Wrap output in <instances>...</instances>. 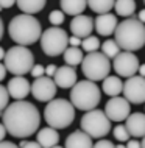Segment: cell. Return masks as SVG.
I'll list each match as a JSON object with an SVG mask.
<instances>
[{"label":"cell","mask_w":145,"mask_h":148,"mask_svg":"<svg viewBox=\"0 0 145 148\" xmlns=\"http://www.w3.org/2000/svg\"><path fill=\"white\" fill-rule=\"evenodd\" d=\"M2 120L8 134L16 139H28L41 125V114L33 103L16 100L5 108Z\"/></svg>","instance_id":"obj_1"},{"label":"cell","mask_w":145,"mask_h":148,"mask_svg":"<svg viewBox=\"0 0 145 148\" xmlns=\"http://www.w3.org/2000/svg\"><path fill=\"white\" fill-rule=\"evenodd\" d=\"M8 34L19 45H31L41 39L42 25L33 14H17L8 23Z\"/></svg>","instance_id":"obj_2"},{"label":"cell","mask_w":145,"mask_h":148,"mask_svg":"<svg viewBox=\"0 0 145 148\" xmlns=\"http://www.w3.org/2000/svg\"><path fill=\"white\" fill-rule=\"evenodd\" d=\"M114 36L122 50L136 51L145 45V25L137 17L131 16L119 23Z\"/></svg>","instance_id":"obj_3"},{"label":"cell","mask_w":145,"mask_h":148,"mask_svg":"<svg viewBox=\"0 0 145 148\" xmlns=\"http://www.w3.org/2000/svg\"><path fill=\"white\" fill-rule=\"evenodd\" d=\"M44 119L47 125L56 130H64L70 126L75 120V106L66 98H53L47 101V106L44 109Z\"/></svg>","instance_id":"obj_4"},{"label":"cell","mask_w":145,"mask_h":148,"mask_svg":"<svg viewBox=\"0 0 145 148\" xmlns=\"http://www.w3.org/2000/svg\"><path fill=\"white\" fill-rule=\"evenodd\" d=\"M100 98H102V92L92 79L76 81L70 87V101L80 111H91L97 108Z\"/></svg>","instance_id":"obj_5"},{"label":"cell","mask_w":145,"mask_h":148,"mask_svg":"<svg viewBox=\"0 0 145 148\" xmlns=\"http://www.w3.org/2000/svg\"><path fill=\"white\" fill-rule=\"evenodd\" d=\"M3 64L6 66V70L13 75H23L30 73L34 66V55L31 53L27 45H14L6 50L5 58H3Z\"/></svg>","instance_id":"obj_6"},{"label":"cell","mask_w":145,"mask_h":148,"mask_svg":"<svg viewBox=\"0 0 145 148\" xmlns=\"http://www.w3.org/2000/svg\"><path fill=\"white\" fill-rule=\"evenodd\" d=\"M81 70L84 77L92 81L104 79L111 72V61L103 51H91L83 58Z\"/></svg>","instance_id":"obj_7"},{"label":"cell","mask_w":145,"mask_h":148,"mask_svg":"<svg viewBox=\"0 0 145 148\" xmlns=\"http://www.w3.org/2000/svg\"><path fill=\"white\" fill-rule=\"evenodd\" d=\"M80 126L92 139H102L104 136H108V133L111 131V120L104 111L94 108L91 111H86V114L81 117Z\"/></svg>","instance_id":"obj_8"},{"label":"cell","mask_w":145,"mask_h":148,"mask_svg":"<svg viewBox=\"0 0 145 148\" xmlns=\"http://www.w3.org/2000/svg\"><path fill=\"white\" fill-rule=\"evenodd\" d=\"M41 49L47 56H59L69 45V36L59 27H50L41 34Z\"/></svg>","instance_id":"obj_9"},{"label":"cell","mask_w":145,"mask_h":148,"mask_svg":"<svg viewBox=\"0 0 145 148\" xmlns=\"http://www.w3.org/2000/svg\"><path fill=\"white\" fill-rule=\"evenodd\" d=\"M112 69L119 77L130 78L136 72H139V59L133 51H120L112 61Z\"/></svg>","instance_id":"obj_10"},{"label":"cell","mask_w":145,"mask_h":148,"mask_svg":"<svg viewBox=\"0 0 145 148\" xmlns=\"http://www.w3.org/2000/svg\"><path fill=\"white\" fill-rule=\"evenodd\" d=\"M123 95L130 103H145V77H130L123 83Z\"/></svg>","instance_id":"obj_11"},{"label":"cell","mask_w":145,"mask_h":148,"mask_svg":"<svg viewBox=\"0 0 145 148\" xmlns=\"http://www.w3.org/2000/svg\"><path fill=\"white\" fill-rule=\"evenodd\" d=\"M58 86H56L55 79H52V77H39L34 78L33 84H31V94L38 101H50L55 98Z\"/></svg>","instance_id":"obj_12"},{"label":"cell","mask_w":145,"mask_h":148,"mask_svg":"<svg viewBox=\"0 0 145 148\" xmlns=\"http://www.w3.org/2000/svg\"><path fill=\"white\" fill-rule=\"evenodd\" d=\"M104 112L109 117L111 122H122V120H126V117L131 112L130 108V101H128L125 97H120V95H115V97H111L109 101H106V106H104Z\"/></svg>","instance_id":"obj_13"},{"label":"cell","mask_w":145,"mask_h":148,"mask_svg":"<svg viewBox=\"0 0 145 148\" xmlns=\"http://www.w3.org/2000/svg\"><path fill=\"white\" fill-rule=\"evenodd\" d=\"M6 89H8V94H10L11 98H14V100H25L27 95L31 92V84L28 83V79L25 77L14 75V77L8 81Z\"/></svg>","instance_id":"obj_14"},{"label":"cell","mask_w":145,"mask_h":148,"mask_svg":"<svg viewBox=\"0 0 145 148\" xmlns=\"http://www.w3.org/2000/svg\"><path fill=\"white\" fill-rule=\"evenodd\" d=\"M92 30H94V19L89 17V16L84 14H78L74 16L70 22V31L78 38H87L91 36Z\"/></svg>","instance_id":"obj_15"},{"label":"cell","mask_w":145,"mask_h":148,"mask_svg":"<svg viewBox=\"0 0 145 148\" xmlns=\"http://www.w3.org/2000/svg\"><path fill=\"white\" fill-rule=\"evenodd\" d=\"M53 79L58 87H61V89H70L76 83V72L74 69V66L66 64V66L58 67L56 73L53 75Z\"/></svg>","instance_id":"obj_16"},{"label":"cell","mask_w":145,"mask_h":148,"mask_svg":"<svg viewBox=\"0 0 145 148\" xmlns=\"http://www.w3.org/2000/svg\"><path fill=\"white\" fill-rule=\"evenodd\" d=\"M95 30L100 36H111L112 33L117 28V16L115 14H109V13H104V14H98L94 22Z\"/></svg>","instance_id":"obj_17"},{"label":"cell","mask_w":145,"mask_h":148,"mask_svg":"<svg viewBox=\"0 0 145 148\" xmlns=\"http://www.w3.org/2000/svg\"><path fill=\"white\" fill-rule=\"evenodd\" d=\"M126 128L133 137H144L145 136V114L134 112L126 117Z\"/></svg>","instance_id":"obj_18"},{"label":"cell","mask_w":145,"mask_h":148,"mask_svg":"<svg viewBox=\"0 0 145 148\" xmlns=\"http://www.w3.org/2000/svg\"><path fill=\"white\" fill-rule=\"evenodd\" d=\"M64 145L67 148H91L94 143H92V137L86 131L80 130V131H74L72 134L67 136Z\"/></svg>","instance_id":"obj_19"},{"label":"cell","mask_w":145,"mask_h":148,"mask_svg":"<svg viewBox=\"0 0 145 148\" xmlns=\"http://www.w3.org/2000/svg\"><path fill=\"white\" fill-rule=\"evenodd\" d=\"M36 140L39 142L41 147H45V148L56 147L58 142H59V134H58V131H56V128L48 125V126H45V128H42V130L38 131V137H36Z\"/></svg>","instance_id":"obj_20"},{"label":"cell","mask_w":145,"mask_h":148,"mask_svg":"<svg viewBox=\"0 0 145 148\" xmlns=\"http://www.w3.org/2000/svg\"><path fill=\"white\" fill-rule=\"evenodd\" d=\"M59 3H61V10L70 16L83 14L87 6V0H59Z\"/></svg>","instance_id":"obj_21"},{"label":"cell","mask_w":145,"mask_h":148,"mask_svg":"<svg viewBox=\"0 0 145 148\" xmlns=\"http://www.w3.org/2000/svg\"><path fill=\"white\" fill-rule=\"evenodd\" d=\"M47 0H16V5L25 14H36L45 8Z\"/></svg>","instance_id":"obj_22"},{"label":"cell","mask_w":145,"mask_h":148,"mask_svg":"<svg viewBox=\"0 0 145 148\" xmlns=\"http://www.w3.org/2000/svg\"><path fill=\"white\" fill-rule=\"evenodd\" d=\"M102 89L106 95L115 97V95L120 94V92H123V83L120 81L119 75L117 77H109V75H108V77L103 79V87Z\"/></svg>","instance_id":"obj_23"},{"label":"cell","mask_w":145,"mask_h":148,"mask_svg":"<svg viewBox=\"0 0 145 148\" xmlns=\"http://www.w3.org/2000/svg\"><path fill=\"white\" fill-rule=\"evenodd\" d=\"M64 62L66 64H69V66H78V64H81L83 62V51L78 49V47H74V45H70V47H67L66 50H64Z\"/></svg>","instance_id":"obj_24"},{"label":"cell","mask_w":145,"mask_h":148,"mask_svg":"<svg viewBox=\"0 0 145 148\" xmlns=\"http://www.w3.org/2000/svg\"><path fill=\"white\" fill-rule=\"evenodd\" d=\"M114 5H115V0H87V6L97 14L109 13L114 8Z\"/></svg>","instance_id":"obj_25"},{"label":"cell","mask_w":145,"mask_h":148,"mask_svg":"<svg viewBox=\"0 0 145 148\" xmlns=\"http://www.w3.org/2000/svg\"><path fill=\"white\" fill-rule=\"evenodd\" d=\"M115 13L123 17H131L136 11V2L134 0H115Z\"/></svg>","instance_id":"obj_26"},{"label":"cell","mask_w":145,"mask_h":148,"mask_svg":"<svg viewBox=\"0 0 145 148\" xmlns=\"http://www.w3.org/2000/svg\"><path fill=\"white\" fill-rule=\"evenodd\" d=\"M102 50L109 59H114L120 53V45L117 44L115 39H108V41H104L102 44Z\"/></svg>","instance_id":"obj_27"},{"label":"cell","mask_w":145,"mask_h":148,"mask_svg":"<svg viewBox=\"0 0 145 148\" xmlns=\"http://www.w3.org/2000/svg\"><path fill=\"white\" fill-rule=\"evenodd\" d=\"M100 41L98 38H95V36H87V38H84L81 41V49L84 51H87V53H91V51H97L100 49Z\"/></svg>","instance_id":"obj_28"},{"label":"cell","mask_w":145,"mask_h":148,"mask_svg":"<svg viewBox=\"0 0 145 148\" xmlns=\"http://www.w3.org/2000/svg\"><path fill=\"white\" fill-rule=\"evenodd\" d=\"M114 137L117 139L119 142H128L131 137L130 131H128L126 125H117L114 128Z\"/></svg>","instance_id":"obj_29"},{"label":"cell","mask_w":145,"mask_h":148,"mask_svg":"<svg viewBox=\"0 0 145 148\" xmlns=\"http://www.w3.org/2000/svg\"><path fill=\"white\" fill-rule=\"evenodd\" d=\"M64 19H66V13L61 10H55V11H52L50 16H48V21H50V23L53 27H59V25H63L64 23Z\"/></svg>","instance_id":"obj_30"},{"label":"cell","mask_w":145,"mask_h":148,"mask_svg":"<svg viewBox=\"0 0 145 148\" xmlns=\"http://www.w3.org/2000/svg\"><path fill=\"white\" fill-rule=\"evenodd\" d=\"M10 94H8V89L5 86L0 84V115L3 114V111H5V108L10 105Z\"/></svg>","instance_id":"obj_31"},{"label":"cell","mask_w":145,"mask_h":148,"mask_svg":"<svg viewBox=\"0 0 145 148\" xmlns=\"http://www.w3.org/2000/svg\"><path fill=\"white\" fill-rule=\"evenodd\" d=\"M30 73H31V77L39 78V77H42V75H45V67H42L41 64H34Z\"/></svg>","instance_id":"obj_32"},{"label":"cell","mask_w":145,"mask_h":148,"mask_svg":"<svg viewBox=\"0 0 145 148\" xmlns=\"http://www.w3.org/2000/svg\"><path fill=\"white\" fill-rule=\"evenodd\" d=\"M21 147L22 148H36V147H41L39 145V142L38 140H22L21 142Z\"/></svg>","instance_id":"obj_33"},{"label":"cell","mask_w":145,"mask_h":148,"mask_svg":"<svg viewBox=\"0 0 145 148\" xmlns=\"http://www.w3.org/2000/svg\"><path fill=\"white\" fill-rule=\"evenodd\" d=\"M95 147L97 148H104V147H106V148H112V147H114V143L109 142V140H104V139H100V140L95 143Z\"/></svg>","instance_id":"obj_34"},{"label":"cell","mask_w":145,"mask_h":148,"mask_svg":"<svg viewBox=\"0 0 145 148\" xmlns=\"http://www.w3.org/2000/svg\"><path fill=\"white\" fill-rule=\"evenodd\" d=\"M69 45H74V47H78L81 45V38H78V36H72V38H69Z\"/></svg>","instance_id":"obj_35"},{"label":"cell","mask_w":145,"mask_h":148,"mask_svg":"<svg viewBox=\"0 0 145 148\" xmlns=\"http://www.w3.org/2000/svg\"><path fill=\"white\" fill-rule=\"evenodd\" d=\"M56 69H58V67H56L55 64L47 66V67H45V75H47V77H53V75L56 73Z\"/></svg>","instance_id":"obj_36"},{"label":"cell","mask_w":145,"mask_h":148,"mask_svg":"<svg viewBox=\"0 0 145 148\" xmlns=\"http://www.w3.org/2000/svg\"><path fill=\"white\" fill-rule=\"evenodd\" d=\"M0 147H3V148H14L16 147V143L13 142V140H0Z\"/></svg>","instance_id":"obj_37"},{"label":"cell","mask_w":145,"mask_h":148,"mask_svg":"<svg viewBox=\"0 0 145 148\" xmlns=\"http://www.w3.org/2000/svg\"><path fill=\"white\" fill-rule=\"evenodd\" d=\"M0 5L2 8H11L13 5H16V0H0Z\"/></svg>","instance_id":"obj_38"},{"label":"cell","mask_w":145,"mask_h":148,"mask_svg":"<svg viewBox=\"0 0 145 148\" xmlns=\"http://www.w3.org/2000/svg\"><path fill=\"white\" fill-rule=\"evenodd\" d=\"M6 66L5 64H2L0 62V81H2V79H5V77H6Z\"/></svg>","instance_id":"obj_39"},{"label":"cell","mask_w":145,"mask_h":148,"mask_svg":"<svg viewBox=\"0 0 145 148\" xmlns=\"http://www.w3.org/2000/svg\"><path fill=\"white\" fill-rule=\"evenodd\" d=\"M6 134H8V131H6L5 125H3V122H2L0 123V140H3V139L6 137Z\"/></svg>","instance_id":"obj_40"},{"label":"cell","mask_w":145,"mask_h":148,"mask_svg":"<svg viewBox=\"0 0 145 148\" xmlns=\"http://www.w3.org/2000/svg\"><path fill=\"white\" fill-rule=\"evenodd\" d=\"M126 147H130V148H139V147H142V142H137V140H128Z\"/></svg>","instance_id":"obj_41"},{"label":"cell","mask_w":145,"mask_h":148,"mask_svg":"<svg viewBox=\"0 0 145 148\" xmlns=\"http://www.w3.org/2000/svg\"><path fill=\"white\" fill-rule=\"evenodd\" d=\"M137 19H139L140 22H144V23H145V10L139 11V14H137Z\"/></svg>","instance_id":"obj_42"},{"label":"cell","mask_w":145,"mask_h":148,"mask_svg":"<svg viewBox=\"0 0 145 148\" xmlns=\"http://www.w3.org/2000/svg\"><path fill=\"white\" fill-rule=\"evenodd\" d=\"M3 33H5V25H3V21L0 17V39L3 38Z\"/></svg>","instance_id":"obj_43"},{"label":"cell","mask_w":145,"mask_h":148,"mask_svg":"<svg viewBox=\"0 0 145 148\" xmlns=\"http://www.w3.org/2000/svg\"><path fill=\"white\" fill-rule=\"evenodd\" d=\"M139 73L142 75V77H145V64H142V66H139Z\"/></svg>","instance_id":"obj_44"},{"label":"cell","mask_w":145,"mask_h":148,"mask_svg":"<svg viewBox=\"0 0 145 148\" xmlns=\"http://www.w3.org/2000/svg\"><path fill=\"white\" fill-rule=\"evenodd\" d=\"M5 53H6V50H3V47L0 45V61H2L3 58H5Z\"/></svg>","instance_id":"obj_45"},{"label":"cell","mask_w":145,"mask_h":148,"mask_svg":"<svg viewBox=\"0 0 145 148\" xmlns=\"http://www.w3.org/2000/svg\"><path fill=\"white\" fill-rule=\"evenodd\" d=\"M142 147H145V136H144V139H142Z\"/></svg>","instance_id":"obj_46"},{"label":"cell","mask_w":145,"mask_h":148,"mask_svg":"<svg viewBox=\"0 0 145 148\" xmlns=\"http://www.w3.org/2000/svg\"><path fill=\"white\" fill-rule=\"evenodd\" d=\"M2 10H3V8H2V5H0V11H2Z\"/></svg>","instance_id":"obj_47"},{"label":"cell","mask_w":145,"mask_h":148,"mask_svg":"<svg viewBox=\"0 0 145 148\" xmlns=\"http://www.w3.org/2000/svg\"><path fill=\"white\" fill-rule=\"evenodd\" d=\"M144 3H145V0H144Z\"/></svg>","instance_id":"obj_48"}]
</instances>
